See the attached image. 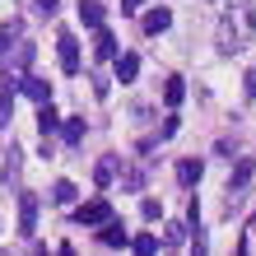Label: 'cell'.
I'll return each instance as SVG.
<instances>
[{"instance_id":"2e32d148","label":"cell","mask_w":256,"mask_h":256,"mask_svg":"<svg viewBox=\"0 0 256 256\" xmlns=\"http://www.w3.org/2000/svg\"><path fill=\"white\" fill-rule=\"evenodd\" d=\"M56 130L66 135V144H80V140H84V122H80V116H70V122H61Z\"/></svg>"},{"instance_id":"d6986e66","label":"cell","mask_w":256,"mask_h":256,"mask_svg":"<svg viewBox=\"0 0 256 256\" xmlns=\"http://www.w3.org/2000/svg\"><path fill=\"white\" fill-rule=\"evenodd\" d=\"M140 214H144L149 224H154V219L163 214V200H154V196H144V200H140Z\"/></svg>"},{"instance_id":"ba28073f","label":"cell","mask_w":256,"mask_h":256,"mask_svg":"<svg viewBox=\"0 0 256 256\" xmlns=\"http://www.w3.org/2000/svg\"><path fill=\"white\" fill-rule=\"evenodd\" d=\"M200 177H205V163L200 158H182V163H177V182H182V186H196Z\"/></svg>"},{"instance_id":"9a60e30c","label":"cell","mask_w":256,"mask_h":256,"mask_svg":"<svg viewBox=\"0 0 256 256\" xmlns=\"http://www.w3.org/2000/svg\"><path fill=\"white\" fill-rule=\"evenodd\" d=\"M135 74H140V61H135V56H116V80H122V84H130Z\"/></svg>"},{"instance_id":"e0dca14e","label":"cell","mask_w":256,"mask_h":256,"mask_svg":"<svg viewBox=\"0 0 256 256\" xmlns=\"http://www.w3.org/2000/svg\"><path fill=\"white\" fill-rule=\"evenodd\" d=\"M10 66H14V70H28V66H33V47H28V42H19V52L10 56Z\"/></svg>"},{"instance_id":"484cf974","label":"cell","mask_w":256,"mask_h":256,"mask_svg":"<svg viewBox=\"0 0 256 256\" xmlns=\"http://www.w3.org/2000/svg\"><path fill=\"white\" fill-rule=\"evenodd\" d=\"M168 135H177V116H168V122L158 126V140H168Z\"/></svg>"},{"instance_id":"5bb4252c","label":"cell","mask_w":256,"mask_h":256,"mask_svg":"<svg viewBox=\"0 0 256 256\" xmlns=\"http://www.w3.org/2000/svg\"><path fill=\"white\" fill-rule=\"evenodd\" d=\"M182 98H186V84H182V80H177V74H172V80L163 84V102H168V108H177V102H182Z\"/></svg>"},{"instance_id":"4316f807","label":"cell","mask_w":256,"mask_h":256,"mask_svg":"<svg viewBox=\"0 0 256 256\" xmlns=\"http://www.w3.org/2000/svg\"><path fill=\"white\" fill-rule=\"evenodd\" d=\"M140 5H144V0H122V14H135Z\"/></svg>"},{"instance_id":"277c9868","label":"cell","mask_w":256,"mask_h":256,"mask_svg":"<svg viewBox=\"0 0 256 256\" xmlns=\"http://www.w3.org/2000/svg\"><path fill=\"white\" fill-rule=\"evenodd\" d=\"M74 219H80V224H102V219H112V205L102 200V196H98V200H84L80 210H74Z\"/></svg>"},{"instance_id":"8992f818","label":"cell","mask_w":256,"mask_h":256,"mask_svg":"<svg viewBox=\"0 0 256 256\" xmlns=\"http://www.w3.org/2000/svg\"><path fill=\"white\" fill-rule=\"evenodd\" d=\"M19 94H28L33 102H52V84L38 80V74H28V80H19Z\"/></svg>"},{"instance_id":"44dd1931","label":"cell","mask_w":256,"mask_h":256,"mask_svg":"<svg viewBox=\"0 0 256 256\" xmlns=\"http://www.w3.org/2000/svg\"><path fill=\"white\" fill-rule=\"evenodd\" d=\"M135 252H144V256L158 252V238H154V233H140V238H135Z\"/></svg>"},{"instance_id":"ffe728a7","label":"cell","mask_w":256,"mask_h":256,"mask_svg":"<svg viewBox=\"0 0 256 256\" xmlns=\"http://www.w3.org/2000/svg\"><path fill=\"white\" fill-rule=\"evenodd\" d=\"M163 233H168V238H163L168 247H182V242H186V228H182V224H168Z\"/></svg>"},{"instance_id":"7c38bea8","label":"cell","mask_w":256,"mask_h":256,"mask_svg":"<svg viewBox=\"0 0 256 256\" xmlns=\"http://www.w3.org/2000/svg\"><path fill=\"white\" fill-rule=\"evenodd\" d=\"M61 126V116H56V108L52 102H38V130H42V140H47V135Z\"/></svg>"},{"instance_id":"52a82bcc","label":"cell","mask_w":256,"mask_h":256,"mask_svg":"<svg viewBox=\"0 0 256 256\" xmlns=\"http://www.w3.org/2000/svg\"><path fill=\"white\" fill-rule=\"evenodd\" d=\"M94 56H98V61H112V56H116V38L108 33V28H94Z\"/></svg>"},{"instance_id":"3957f363","label":"cell","mask_w":256,"mask_h":256,"mask_svg":"<svg viewBox=\"0 0 256 256\" xmlns=\"http://www.w3.org/2000/svg\"><path fill=\"white\" fill-rule=\"evenodd\" d=\"M242 42H247V33L224 14V24H219V52H242Z\"/></svg>"},{"instance_id":"d4e9b609","label":"cell","mask_w":256,"mask_h":256,"mask_svg":"<svg viewBox=\"0 0 256 256\" xmlns=\"http://www.w3.org/2000/svg\"><path fill=\"white\" fill-rule=\"evenodd\" d=\"M19 177V154H10V163H5V182H14Z\"/></svg>"},{"instance_id":"7a4b0ae2","label":"cell","mask_w":256,"mask_h":256,"mask_svg":"<svg viewBox=\"0 0 256 256\" xmlns=\"http://www.w3.org/2000/svg\"><path fill=\"white\" fill-rule=\"evenodd\" d=\"M19 233L24 238L38 233V196H28V191L19 196Z\"/></svg>"},{"instance_id":"603a6c76","label":"cell","mask_w":256,"mask_h":256,"mask_svg":"<svg viewBox=\"0 0 256 256\" xmlns=\"http://www.w3.org/2000/svg\"><path fill=\"white\" fill-rule=\"evenodd\" d=\"M242 94H247V102H256V70L242 74Z\"/></svg>"},{"instance_id":"8fae6325","label":"cell","mask_w":256,"mask_h":256,"mask_svg":"<svg viewBox=\"0 0 256 256\" xmlns=\"http://www.w3.org/2000/svg\"><path fill=\"white\" fill-rule=\"evenodd\" d=\"M252 182V158H238V168H233V182H228V196H233V200H238V191H242ZM228 200V205H233Z\"/></svg>"},{"instance_id":"4fadbf2b","label":"cell","mask_w":256,"mask_h":256,"mask_svg":"<svg viewBox=\"0 0 256 256\" xmlns=\"http://www.w3.org/2000/svg\"><path fill=\"white\" fill-rule=\"evenodd\" d=\"M74 196H80V191H74V182H66V177H61V182L52 186V205H61V210H70V205H74Z\"/></svg>"},{"instance_id":"30bf717a","label":"cell","mask_w":256,"mask_h":256,"mask_svg":"<svg viewBox=\"0 0 256 256\" xmlns=\"http://www.w3.org/2000/svg\"><path fill=\"white\" fill-rule=\"evenodd\" d=\"M102 14H108V5H98V0H80V24L84 28H98Z\"/></svg>"},{"instance_id":"9c48e42d","label":"cell","mask_w":256,"mask_h":256,"mask_svg":"<svg viewBox=\"0 0 256 256\" xmlns=\"http://www.w3.org/2000/svg\"><path fill=\"white\" fill-rule=\"evenodd\" d=\"M168 24H172V14L163 10V5L144 14V33H149V38H158V33H168Z\"/></svg>"},{"instance_id":"6da1fadb","label":"cell","mask_w":256,"mask_h":256,"mask_svg":"<svg viewBox=\"0 0 256 256\" xmlns=\"http://www.w3.org/2000/svg\"><path fill=\"white\" fill-rule=\"evenodd\" d=\"M56 56H61V70L66 74H80V42H74V33L56 38Z\"/></svg>"},{"instance_id":"ac0fdd59","label":"cell","mask_w":256,"mask_h":256,"mask_svg":"<svg viewBox=\"0 0 256 256\" xmlns=\"http://www.w3.org/2000/svg\"><path fill=\"white\" fill-rule=\"evenodd\" d=\"M94 177H98V186H108L112 177H116V163H112V158H102L98 168H94Z\"/></svg>"},{"instance_id":"5b68a950","label":"cell","mask_w":256,"mask_h":256,"mask_svg":"<svg viewBox=\"0 0 256 256\" xmlns=\"http://www.w3.org/2000/svg\"><path fill=\"white\" fill-rule=\"evenodd\" d=\"M102 247H130V233L122 228V224H116V219H102Z\"/></svg>"},{"instance_id":"cb8c5ba5","label":"cell","mask_w":256,"mask_h":256,"mask_svg":"<svg viewBox=\"0 0 256 256\" xmlns=\"http://www.w3.org/2000/svg\"><path fill=\"white\" fill-rule=\"evenodd\" d=\"M33 5H38V14H42V19H52V14H56V5H61V0H33Z\"/></svg>"},{"instance_id":"7402d4cb","label":"cell","mask_w":256,"mask_h":256,"mask_svg":"<svg viewBox=\"0 0 256 256\" xmlns=\"http://www.w3.org/2000/svg\"><path fill=\"white\" fill-rule=\"evenodd\" d=\"M238 252H256V219L247 224V238H242V242H238Z\"/></svg>"}]
</instances>
